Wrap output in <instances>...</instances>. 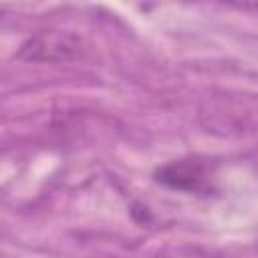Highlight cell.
I'll return each instance as SVG.
<instances>
[{"mask_svg": "<svg viewBox=\"0 0 258 258\" xmlns=\"http://www.w3.org/2000/svg\"><path fill=\"white\" fill-rule=\"evenodd\" d=\"M81 38L71 32H40L36 36H30L22 46L18 56L26 60H44V62H56V60H71L81 52Z\"/></svg>", "mask_w": 258, "mask_h": 258, "instance_id": "6da1fadb", "label": "cell"}, {"mask_svg": "<svg viewBox=\"0 0 258 258\" xmlns=\"http://www.w3.org/2000/svg\"><path fill=\"white\" fill-rule=\"evenodd\" d=\"M155 179L171 189L181 191H204L208 187L206 167L198 159H179L167 163L155 171Z\"/></svg>", "mask_w": 258, "mask_h": 258, "instance_id": "7a4b0ae2", "label": "cell"}]
</instances>
